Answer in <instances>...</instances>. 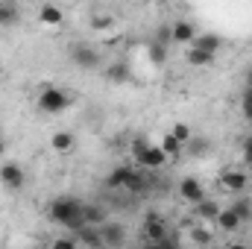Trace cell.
I'll return each mask as SVG.
<instances>
[{
	"label": "cell",
	"instance_id": "20",
	"mask_svg": "<svg viewBox=\"0 0 252 249\" xmlns=\"http://www.w3.org/2000/svg\"><path fill=\"white\" fill-rule=\"evenodd\" d=\"M18 24H21V9L15 3L0 0V27L9 30V27H18Z\"/></svg>",
	"mask_w": 252,
	"mask_h": 249
},
{
	"label": "cell",
	"instance_id": "24",
	"mask_svg": "<svg viewBox=\"0 0 252 249\" xmlns=\"http://www.w3.org/2000/svg\"><path fill=\"white\" fill-rule=\"evenodd\" d=\"M158 147H161V150H164V153H167L170 158H179V156L185 153V144H182V141H179V138H176L173 132H167V135L161 138V144H158Z\"/></svg>",
	"mask_w": 252,
	"mask_h": 249
},
{
	"label": "cell",
	"instance_id": "5",
	"mask_svg": "<svg viewBox=\"0 0 252 249\" xmlns=\"http://www.w3.org/2000/svg\"><path fill=\"white\" fill-rule=\"evenodd\" d=\"M167 161H170V156H167L158 144H147V147L135 156V164L144 167V170H161Z\"/></svg>",
	"mask_w": 252,
	"mask_h": 249
},
{
	"label": "cell",
	"instance_id": "26",
	"mask_svg": "<svg viewBox=\"0 0 252 249\" xmlns=\"http://www.w3.org/2000/svg\"><path fill=\"white\" fill-rule=\"evenodd\" d=\"M170 132H173V135H176V138H179V141H182L185 147H188V144H190V138H193V129H190L188 124H182V121L170 126Z\"/></svg>",
	"mask_w": 252,
	"mask_h": 249
},
{
	"label": "cell",
	"instance_id": "1",
	"mask_svg": "<svg viewBox=\"0 0 252 249\" xmlns=\"http://www.w3.org/2000/svg\"><path fill=\"white\" fill-rule=\"evenodd\" d=\"M47 217H50L56 226L67 229V232H76V229L85 226V202L76 199V196L62 193V196L50 199V205H47Z\"/></svg>",
	"mask_w": 252,
	"mask_h": 249
},
{
	"label": "cell",
	"instance_id": "32",
	"mask_svg": "<svg viewBox=\"0 0 252 249\" xmlns=\"http://www.w3.org/2000/svg\"><path fill=\"white\" fill-rule=\"evenodd\" d=\"M241 147H244V158L252 164V135H247V138H244V144H241Z\"/></svg>",
	"mask_w": 252,
	"mask_h": 249
},
{
	"label": "cell",
	"instance_id": "22",
	"mask_svg": "<svg viewBox=\"0 0 252 249\" xmlns=\"http://www.w3.org/2000/svg\"><path fill=\"white\" fill-rule=\"evenodd\" d=\"M106 220H109V208H106V205L85 202V223H91V226H103Z\"/></svg>",
	"mask_w": 252,
	"mask_h": 249
},
{
	"label": "cell",
	"instance_id": "9",
	"mask_svg": "<svg viewBox=\"0 0 252 249\" xmlns=\"http://www.w3.org/2000/svg\"><path fill=\"white\" fill-rule=\"evenodd\" d=\"M100 232H103V247H126V241H129L126 226L118 220H106L100 226Z\"/></svg>",
	"mask_w": 252,
	"mask_h": 249
},
{
	"label": "cell",
	"instance_id": "6",
	"mask_svg": "<svg viewBox=\"0 0 252 249\" xmlns=\"http://www.w3.org/2000/svg\"><path fill=\"white\" fill-rule=\"evenodd\" d=\"M141 235H144V241H147L150 247H156V244L167 235V223H164V217H161V214H156V211H147V214H144Z\"/></svg>",
	"mask_w": 252,
	"mask_h": 249
},
{
	"label": "cell",
	"instance_id": "11",
	"mask_svg": "<svg viewBox=\"0 0 252 249\" xmlns=\"http://www.w3.org/2000/svg\"><path fill=\"white\" fill-rule=\"evenodd\" d=\"M220 208H223V205H220L217 199L202 196L199 202H193V217H196V223H211V226H214V217H217Z\"/></svg>",
	"mask_w": 252,
	"mask_h": 249
},
{
	"label": "cell",
	"instance_id": "34",
	"mask_svg": "<svg viewBox=\"0 0 252 249\" xmlns=\"http://www.w3.org/2000/svg\"><path fill=\"white\" fill-rule=\"evenodd\" d=\"M3 156H6V141L0 138V158H3Z\"/></svg>",
	"mask_w": 252,
	"mask_h": 249
},
{
	"label": "cell",
	"instance_id": "13",
	"mask_svg": "<svg viewBox=\"0 0 252 249\" xmlns=\"http://www.w3.org/2000/svg\"><path fill=\"white\" fill-rule=\"evenodd\" d=\"M73 238H76V247H94V249L103 247V232H100V226H91V223L76 229Z\"/></svg>",
	"mask_w": 252,
	"mask_h": 249
},
{
	"label": "cell",
	"instance_id": "2",
	"mask_svg": "<svg viewBox=\"0 0 252 249\" xmlns=\"http://www.w3.org/2000/svg\"><path fill=\"white\" fill-rule=\"evenodd\" d=\"M106 187L109 190H129V193H141V190H147L150 182H147V176L141 173V170H135V167H129V164H121V167H115L109 176H106Z\"/></svg>",
	"mask_w": 252,
	"mask_h": 249
},
{
	"label": "cell",
	"instance_id": "14",
	"mask_svg": "<svg viewBox=\"0 0 252 249\" xmlns=\"http://www.w3.org/2000/svg\"><path fill=\"white\" fill-rule=\"evenodd\" d=\"M193 35H196V27H193L190 21H185V18L170 24V38H173V44H188L190 47Z\"/></svg>",
	"mask_w": 252,
	"mask_h": 249
},
{
	"label": "cell",
	"instance_id": "17",
	"mask_svg": "<svg viewBox=\"0 0 252 249\" xmlns=\"http://www.w3.org/2000/svg\"><path fill=\"white\" fill-rule=\"evenodd\" d=\"M167 53H170V44H161V41L150 38V44H147V59L153 62V67H164V64H167Z\"/></svg>",
	"mask_w": 252,
	"mask_h": 249
},
{
	"label": "cell",
	"instance_id": "4",
	"mask_svg": "<svg viewBox=\"0 0 252 249\" xmlns=\"http://www.w3.org/2000/svg\"><path fill=\"white\" fill-rule=\"evenodd\" d=\"M70 62L76 67H82V70H97L103 64V53L91 44H73L70 47Z\"/></svg>",
	"mask_w": 252,
	"mask_h": 249
},
{
	"label": "cell",
	"instance_id": "23",
	"mask_svg": "<svg viewBox=\"0 0 252 249\" xmlns=\"http://www.w3.org/2000/svg\"><path fill=\"white\" fill-rule=\"evenodd\" d=\"M185 59H188V64H193V67H211L214 59H217V53H205V50H199V47H190Z\"/></svg>",
	"mask_w": 252,
	"mask_h": 249
},
{
	"label": "cell",
	"instance_id": "16",
	"mask_svg": "<svg viewBox=\"0 0 252 249\" xmlns=\"http://www.w3.org/2000/svg\"><path fill=\"white\" fill-rule=\"evenodd\" d=\"M38 21H41L44 27H62L64 24L62 6H56V3H44V6L38 9Z\"/></svg>",
	"mask_w": 252,
	"mask_h": 249
},
{
	"label": "cell",
	"instance_id": "33",
	"mask_svg": "<svg viewBox=\"0 0 252 249\" xmlns=\"http://www.w3.org/2000/svg\"><path fill=\"white\" fill-rule=\"evenodd\" d=\"M244 88H252V67L244 70Z\"/></svg>",
	"mask_w": 252,
	"mask_h": 249
},
{
	"label": "cell",
	"instance_id": "7",
	"mask_svg": "<svg viewBox=\"0 0 252 249\" xmlns=\"http://www.w3.org/2000/svg\"><path fill=\"white\" fill-rule=\"evenodd\" d=\"M217 185L223 187V190H229V193H244L247 187H250V173L247 170H223L220 176H217Z\"/></svg>",
	"mask_w": 252,
	"mask_h": 249
},
{
	"label": "cell",
	"instance_id": "15",
	"mask_svg": "<svg viewBox=\"0 0 252 249\" xmlns=\"http://www.w3.org/2000/svg\"><path fill=\"white\" fill-rule=\"evenodd\" d=\"M190 47H199L205 53H220L223 50V38L217 32H196L193 41H190Z\"/></svg>",
	"mask_w": 252,
	"mask_h": 249
},
{
	"label": "cell",
	"instance_id": "25",
	"mask_svg": "<svg viewBox=\"0 0 252 249\" xmlns=\"http://www.w3.org/2000/svg\"><path fill=\"white\" fill-rule=\"evenodd\" d=\"M190 241L199 244V247H208V244L214 241V235H211L205 226H193V229H190Z\"/></svg>",
	"mask_w": 252,
	"mask_h": 249
},
{
	"label": "cell",
	"instance_id": "21",
	"mask_svg": "<svg viewBox=\"0 0 252 249\" xmlns=\"http://www.w3.org/2000/svg\"><path fill=\"white\" fill-rule=\"evenodd\" d=\"M129 76H132V70H129V64L126 62H112L109 67H106V79L115 82V85H126Z\"/></svg>",
	"mask_w": 252,
	"mask_h": 249
},
{
	"label": "cell",
	"instance_id": "18",
	"mask_svg": "<svg viewBox=\"0 0 252 249\" xmlns=\"http://www.w3.org/2000/svg\"><path fill=\"white\" fill-rule=\"evenodd\" d=\"M50 147H53V153H70L76 147V135L67 132V129H59V132L50 135Z\"/></svg>",
	"mask_w": 252,
	"mask_h": 249
},
{
	"label": "cell",
	"instance_id": "36",
	"mask_svg": "<svg viewBox=\"0 0 252 249\" xmlns=\"http://www.w3.org/2000/svg\"><path fill=\"white\" fill-rule=\"evenodd\" d=\"M0 76H3V73H0Z\"/></svg>",
	"mask_w": 252,
	"mask_h": 249
},
{
	"label": "cell",
	"instance_id": "8",
	"mask_svg": "<svg viewBox=\"0 0 252 249\" xmlns=\"http://www.w3.org/2000/svg\"><path fill=\"white\" fill-rule=\"evenodd\" d=\"M0 182L9 190H21L27 185V173H24V167L18 161H6V164H0Z\"/></svg>",
	"mask_w": 252,
	"mask_h": 249
},
{
	"label": "cell",
	"instance_id": "35",
	"mask_svg": "<svg viewBox=\"0 0 252 249\" xmlns=\"http://www.w3.org/2000/svg\"><path fill=\"white\" fill-rule=\"evenodd\" d=\"M250 126H252V121H250Z\"/></svg>",
	"mask_w": 252,
	"mask_h": 249
},
{
	"label": "cell",
	"instance_id": "29",
	"mask_svg": "<svg viewBox=\"0 0 252 249\" xmlns=\"http://www.w3.org/2000/svg\"><path fill=\"white\" fill-rule=\"evenodd\" d=\"M153 38H156V41H161V44H173V38H170V24H164V27H158Z\"/></svg>",
	"mask_w": 252,
	"mask_h": 249
},
{
	"label": "cell",
	"instance_id": "30",
	"mask_svg": "<svg viewBox=\"0 0 252 249\" xmlns=\"http://www.w3.org/2000/svg\"><path fill=\"white\" fill-rule=\"evenodd\" d=\"M106 27H112V18L109 15H97V18H91V30H106Z\"/></svg>",
	"mask_w": 252,
	"mask_h": 249
},
{
	"label": "cell",
	"instance_id": "10",
	"mask_svg": "<svg viewBox=\"0 0 252 249\" xmlns=\"http://www.w3.org/2000/svg\"><path fill=\"white\" fill-rule=\"evenodd\" d=\"M176 190H179V196H182L185 202H190V205H193V202H199V199L205 196V185H202L196 176H182Z\"/></svg>",
	"mask_w": 252,
	"mask_h": 249
},
{
	"label": "cell",
	"instance_id": "28",
	"mask_svg": "<svg viewBox=\"0 0 252 249\" xmlns=\"http://www.w3.org/2000/svg\"><path fill=\"white\" fill-rule=\"evenodd\" d=\"M185 150H190L193 156H205V153L211 150V144H208L205 138H196V135H193V138H190V144L185 147Z\"/></svg>",
	"mask_w": 252,
	"mask_h": 249
},
{
	"label": "cell",
	"instance_id": "31",
	"mask_svg": "<svg viewBox=\"0 0 252 249\" xmlns=\"http://www.w3.org/2000/svg\"><path fill=\"white\" fill-rule=\"evenodd\" d=\"M147 144H150V138H144V135H141V138H135V141H132V147H129V153H132V158H135V156H138V153H141V150H144Z\"/></svg>",
	"mask_w": 252,
	"mask_h": 249
},
{
	"label": "cell",
	"instance_id": "3",
	"mask_svg": "<svg viewBox=\"0 0 252 249\" xmlns=\"http://www.w3.org/2000/svg\"><path fill=\"white\" fill-rule=\"evenodd\" d=\"M70 94L59 88V85H44L41 88V94H38V100H35V106H38V112L41 115H62L70 109Z\"/></svg>",
	"mask_w": 252,
	"mask_h": 249
},
{
	"label": "cell",
	"instance_id": "12",
	"mask_svg": "<svg viewBox=\"0 0 252 249\" xmlns=\"http://www.w3.org/2000/svg\"><path fill=\"white\" fill-rule=\"evenodd\" d=\"M214 226H217L220 232L232 235V232H238L244 223H241V217L235 214V208H232V205H226V208H220V211H217V217H214Z\"/></svg>",
	"mask_w": 252,
	"mask_h": 249
},
{
	"label": "cell",
	"instance_id": "27",
	"mask_svg": "<svg viewBox=\"0 0 252 249\" xmlns=\"http://www.w3.org/2000/svg\"><path fill=\"white\" fill-rule=\"evenodd\" d=\"M241 115L247 124L252 121V88H244V94H241Z\"/></svg>",
	"mask_w": 252,
	"mask_h": 249
},
{
	"label": "cell",
	"instance_id": "19",
	"mask_svg": "<svg viewBox=\"0 0 252 249\" xmlns=\"http://www.w3.org/2000/svg\"><path fill=\"white\" fill-rule=\"evenodd\" d=\"M229 205L235 208V214L241 217V223H244V226L252 223V196H247V190H244V193H235V199H232Z\"/></svg>",
	"mask_w": 252,
	"mask_h": 249
}]
</instances>
